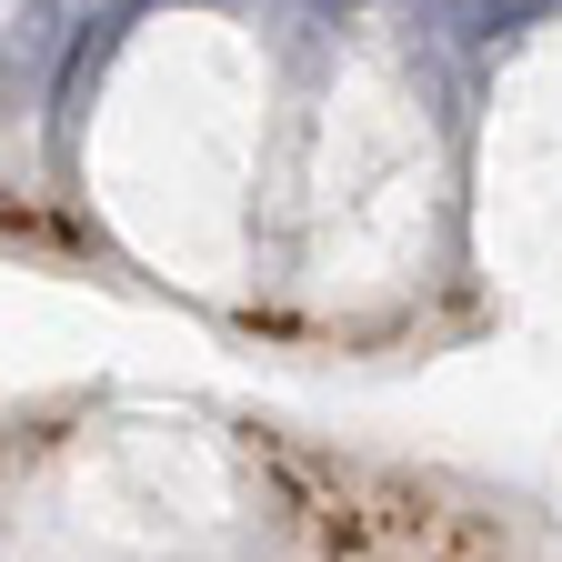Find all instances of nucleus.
<instances>
[{
  "label": "nucleus",
  "instance_id": "f257e3e1",
  "mask_svg": "<svg viewBox=\"0 0 562 562\" xmlns=\"http://www.w3.org/2000/svg\"><path fill=\"white\" fill-rule=\"evenodd\" d=\"M11 562H532L503 503L241 412H41L11 442Z\"/></svg>",
  "mask_w": 562,
  "mask_h": 562
},
{
  "label": "nucleus",
  "instance_id": "f03ea898",
  "mask_svg": "<svg viewBox=\"0 0 562 562\" xmlns=\"http://www.w3.org/2000/svg\"><path fill=\"white\" fill-rule=\"evenodd\" d=\"M532 21H542V0H472L462 31H472V41H513V31H532Z\"/></svg>",
  "mask_w": 562,
  "mask_h": 562
}]
</instances>
